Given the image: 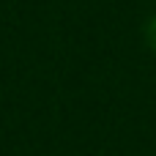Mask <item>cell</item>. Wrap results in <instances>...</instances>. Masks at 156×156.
Segmentation results:
<instances>
[{
	"instance_id": "cell-1",
	"label": "cell",
	"mask_w": 156,
	"mask_h": 156,
	"mask_svg": "<svg viewBox=\"0 0 156 156\" xmlns=\"http://www.w3.org/2000/svg\"><path fill=\"white\" fill-rule=\"evenodd\" d=\"M145 41H148V44L156 49V16L148 22V25H145Z\"/></svg>"
}]
</instances>
